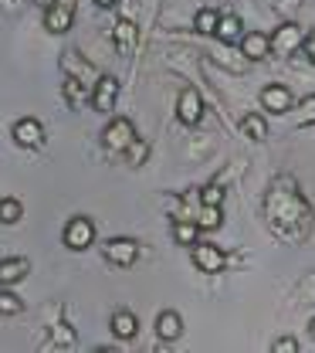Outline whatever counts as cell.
<instances>
[{
	"instance_id": "1",
	"label": "cell",
	"mask_w": 315,
	"mask_h": 353,
	"mask_svg": "<svg viewBox=\"0 0 315 353\" xmlns=\"http://www.w3.org/2000/svg\"><path fill=\"white\" fill-rule=\"evenodd\" d=\"M61 241H65L68 252H89L91 245H95V221L85 218V214H75V218L65 224Z\"/></svg>"
},
{
	"instance_id": "2",
	"label": "cell",
	"mask_w": 315,
	"mask_h": 353,
	"mask_svg": "<svg viewBox=\"0 0 315 353\" xmlns=\"http://www.w3.org/2000/svg\"><path fill=\"white\" fill-rule=\"evenodd\" d=\"M133 143H135V126H133V119H126V116H116L102 130V146L109 153H129Z\"/></svg>"
},
{
	"instance_id": "3",
	"label": "cell",
	"mask_w": 315,
	"mask_h": 353,
	"mask_svg": "<svg viewBox=\"0 0 315 353\" xmlns=\"http://www.w3.org/2000/svg\"><path fill=\"white\" fill-rule=\"evenodd\" d=\"M89 102H91L95 112L109 116V112L116 109V102H119V79H116V75H98V82L91 85Z\"/></svg>"
},
{
	"instance_id": "4",
	"label": "cell",
	"mask_w": 315,
	"mask_h": 353,
	"mask_svg": "<svg viewBox=\"0 0 315 353\" xmlns=\"http://www.w3.org/2000/svg\"><path fill=\"white\" fill-rule=\"evenodd\" d=\"M10 136H14V143H17L21 150H41V146H45V126H41V119H34V116L17 119Z\"/></svg>"
},
{
	"instance_id": "5",
	"label": "cell",
	"mask_w": 315,
	"mask_h": 353,
	"mask_svg": "<svg viewBox=\"0 0 315 353\" xmlns=\"http://www.w3.org/2000/svg\"><path fill=\"white\" fill-rule=\"evenodd\" d=\"M190 259H193V265H197L200 272H207V275L224 272V265H227L224 248H217V245H204V241L190 245Z\"/></svg>"
},
{
	"instance_id": "6",
	"label": "cell",
	"mask_w": 315,
	"mask_h": 353,
	"mask_svg": "<svg viewBox=\"0 0 315 353\" xmlns=\"http://www.w3.org/2000/svg\"><path fill=\"white\" fill-rule=\"evenodd\" d=\"M102 255H105V262L116 265V268H129L139 259V245L133 238H109L102 245Z\"/></svg>"
},
{
	"instance_id": "7",
	"label": "cell",
	"mask_w": 315,
	"mask_h": 353,
	"mask_svg": "<svg viewBox=\"0 0 315 353\" xmlns=\"http://www.w3.org/2000/svg\"><path fill=\"white\" fill-rule=\"evenodd\" d=\"M72 24H75V3L72 0H58V3L45 7V31L65 34V31H72Z\"/></svg>"
},
{
	"instance_id": "8",
	"label": "cell",
	"mask_w": 315,
	"mask_h": 353,
	"mask_svg": "<svg viewBox=\"0 0 315 353\" xmlns=\"http://www.w3.org/2000/svg\"><path fill=\"white\" fill-rule=\"evenodd\" d=\"M302 41H305L302 28L288 21V24H281V28L271 34V51H274L278 58H288V54H295V51L302 48Z\"/></svg>"
},
{
	"instance_id": "9",
	"label": "cell",
	"mask_w": 315,
	"mask_h": 353,
	"mask_svg": "<svg viewBox=\"0 0 315 353\" xmlns=\"http://www.w3.org/2000/svg\"><path fill=\"white\" fill-rule=\"evenodd\" d=\"M292 105H295V99H292L288 85H265L261 88V109H265V112H271V116H288Z\"/></svg>"
},
{
	"instance_id": "10",
	"label": "cell",
	"mask_w": 315,
	"mask_h": 353,
	"mask_svg": "<svg viewBox=\"0 0 315 353\" xmlns=\"http://www.w3.org/2000/svg\"><path fill=\"white\" fill-rule=\"evenodd\" d=\"M177 116H180L183 126H197L204 119V99L197 88H183L180 99H177Z\"/></svg>"
},
{
	"instance_id": "11",
	"label": "cell",
	"mask_w": 315,
	"mask_h": 353,
	"mask_svg": "<svg viewBox=\"0 0 315 353\" xmlns=\"http://www.w3.org/2000/svg\"><path fill=\"white\" fill-rule=\"evenodd\" d=\"M28 275H31V259H24V255H14V259L0 262V285H17Z\"/></svg>"
},
{
	"instance_id": "12",
	"label": "cell",
	"mask_w": 315,
	"mask_h": 353,
	"mask_svg": "<svg viewBox=\"0 0 315 353\" xmlns=\"http://www.w3.org/2000/svg\"><path fill=\"white\" fill-rule=\"evenodd\" d=\"M156 336H160L163 343H173V340L183 336V316L177 309H163V312H160V319H156Z\"/></svg>"
},
{
	"instance_id": "13",
	"label": "cell",
	"mask_w": 315,
	"mask_h": 353,
	"mask_svg": "<svg viewBox=\"0 0 315 353\" xmlns=\"http://www.w3.org/2000/svg\"><path fill=\"white\" fill-rule=\"evenodd\" d=\"M241 54L248 61H261L271 54V38L261 31H251V34H241Z\"/></svg>"
},
{
	"instance_id": "14",
	"label": "cell",
	"mask_w": 315,
	"mask_h": 353,
	"mask_svg": "<svg viewBox=\"0 0 315 353\" xmlns=\"http://www.w3.org/2000/svg\"><path fill=\"white\" fill-rule=\"evenodd\" d=\"M109 330L119 340H133L135 333H139V319H135V312H129V309H116L112 319H109Z\"/></svg>"
},
{
	"instance_id": "15",
	"label": "cell",
	"mask_w": 315,
	"mask_h": 353,
	"mask_svg": "<svg viewBox=\"0 0 315 353\" xmlns=\"http://www.w3.org/2000/svg\"><path fill=\"white\" fill-rule=\"evenodd\" d=\"M61 68H65L68 75H75V79H82V82H85V85H89V88L95 85V82H98V72L91 68L89 61H82V58H78L75 51H68V54L61 58Z\"/></svg>"
},
{
	"instance_id": "16",
	"label": "cell",
	"mask_w": 315,
	"mask_h": 353,
	"mask_svg": "<svg viewBox=\"0 0 315 353\" xmlns=\"http://www.w3.org/2000/svg\"><path fill=\"white\" fill-rule=\"evenodd\" d=\"M112 41H116V51H119V54L133 51L135 48V24L133 21L119 17V21H116V28H112Z\"/></svg>"
},
{
	"instance_id": "17",
	"label": "cell",
	"mask_w": 315,
	"mask_h": 353,
	"mask_svg": "<svg viewBox=\"0 0 315 353\" xmlns=\"http://www.w3.org/2000/svg\"><path fill=\"white\" fill-rule=\"evenodd\" d=\"M61 92H65V99L72 102V109H78V105H85L91 99V88L82 82V79H75V75H68L65 79V85H61Z\"/></svg>"
},
{
	"instance_id": "18",
	"label": "cell",
	"mask_w": 315,
	"mask_h": 353,
	"mask_svg": "<svg viewBox=\"0 0 315 353\" xmlns=\"http://www.w3.org/2000/svg\"><path fill=\"white\" fill-rule=\"evenodd\" d=\"M214 38H221L224 44L241 41V17H237V14H221V21H217V31H214Z\"/></svg>"
},
{
	"instance_id": "19",
	"label": "cell",
	"mask_w": 315,
	"mask_h": 353,
	"mask_svg": "<svg viewBox=\"0 0 315 353\" xmlns=\"http://www.w3.org/2000/svg\"><path fill=\"white\" fill-rule=\"evenodd\" d=\"M173 241H177V245H186V248L197 245V241H200V224H197V221H177V224H173Z\"/></svg>"
},
{
	"instance_id": "20",
	"label": "cell",
	"mask_w": 315,
	"mask_h": 353,
	"mask_svg": "<svg viewBox=\"0 0 315 353\" xmlns=\"http://www.w3.org/2000/svg\"><path fill=\"white\" fill-rule=\"evenodd\" d=\"M241 132H244L248 139H258V143H261V139H268V123H265L258 112H248V116L241 119Z\"/></svg>"
},
{
	"instance_id": "21",
	"label": "cell",
	"mask_w": 315,
	"mask_h": 353,
	"mask_svg": "<svg viewBox=\"0 0 315 353\" xmlns=\"http://www.w3.org/2000/svg\"><path fill=\"white\" fill-rule=\"evenodd\" d=\"M197 224H200V231H217V228L224 224V211H221V204H204V208H200V214H197Z\"/></svg>"
},
{
	"instance_id": "22",
	"label": "cell",
	"mask_w": 315,
	"mask_h": 353,
	"mask_svg": "<svg viewBox=\"0 0 315 353\" xmlns=\"http://www.w3.org/2000/svg\"><path fill=\"white\" fill-rule=\"evenodd\" d=\"M217 21H221V14L214 7H200L197 17H193V31L197 34H214L217 31Z\"/></svg>"
},
{
	"instance_id": "23",
	"label": "cell",
	"mask_w": 315,
	"mask_h": 353,
	"mask_svg": "<svg viewBox=\"0 0 315 353\" xmlns=\"http://www.w3.org/2000/svg\"><path fill=\"white\" fill-rule=\"evenodd\" d=\"M24 218V204L17 197H0V224H17Z\"/></svg>"
},
{
	"instance_id": "24",
	"label": "cell",
	"mask_w": 315,
	"mask_h": 353,
	"mask_svg": "<svg viewBox=\"0 0 315 353\" xmlns=\"http://www.w3.org/2000/svg\"><path fill=\"white\" fill-rule=\"evenodd\" d=\"M24 312V303L10 292V285H0V316H17Z\"/></svg>"
},
{
	"instance_id": "25",
	"label": "cell",
	"mask_w": 315,
	"mask_h": 353,
	"mask_svg": "<svg viewBox=\"0 0 315 353\" xmlns=\"http://www.w3.org/2000/svg\"><path fill=\"white\" fill-rule=\"evenodd\" d=\"M292 109H295V123H298V126H312L315 123V95L302 99V102L292 105Z\"/></svg>"
},
{
	"instance_id": "26",
	"label": "cell",
	"mask_w": 315,
	"mask_h": 353,
	"mask_svg": "<svg viewBox=\"0 0 315 353\" xmlns=\"http://www.w3.org/2000/svg\"><path fill=\"white\" fill-rule=\"evenodd\" d=\"M271 350L274 353H298L302 347H298V340H295V336H278V340L271 343Z\"/></svg>"
},
{
	"instance_id": "27",
	"label": "cell",
	"mask_w": 315,
	"mask_h": 353,
	"mask_svg": "<svg viewBox=\"0 0 315 353\" xmlns=\"http://www.w3.org/2000/svg\"><path fill=\"white\" fill-rule=\"evenodd\" d=\"M221 201H224V190L217 183H210V187L200 190V204H221Z\"/></svg>"
},
{
	"instance_id": "28",
	"label": "cell",
	"mask_w": 315,
	"mask_h": 353,
	"mask_svg": "<svg viewBox=\"0 0 315 353\" xmlns=\"http://www.w3.org/2000/svg\"><path fill=\"white\" fill-rule=\"evenodd\" d=\"M54 347H75V333L68 326H54Z\"/></svg>"
},
{
	"instance_id": "29",
	"label": "cell",
	"mask_w": 315,
	"mask_h": 353,
	"mask_svg": "<svg viewBox=\"0 0 315 353\" xmlns=\"http://www.w3.org/2000/svg\"><path fill=\"white\" fill-rule=\"evenodd\" d=\"M302 51H305V58L315 65V34H309V38L302 41Z\"/></svg>"
},
{
	"instance_id": "30",
	"label": "cell",
	"mask_w": 315,
	"mask_h": 353,
	"mask_svg": "<svg viewBox=\"0 0 315 353\" xmlns=\"http://www.w3.org/2000/svg\"><path fill=\"white\" fill-rule=\"evenodd\" d=\"M95 3H98V7H102V10H112V7H116V3H119V0H95Z\"/></svg>"
},
{
	"instance_id": "31",
	"label": "cell",
	"mask_w": 315,
	"mask_h": 353,
	"mask_svg": "<svg viewBox=\"0 0 315 353\" xmlns=\"http://www.w3.org/2000/svg\"><path fill=\"white\" fill-rule=\"evenodd\" d=\"M298 3H302V0H281V7H288V10H295Z\"/></svg>"
},
{
	"instance_id": "32",
	"label": "cell",
	"mask_w": 315,
	"mask_h": 353,
	"mask_svg": "<svg viewBox=\"0 0 315 353\" xmlns=\"http://www.w3.org/2000/svg\"><path fill=\"white\" fill-rule=\"evenodd\" d=\"M38 7H51V3H58V0H34Z\"/></svg>"
},
{
	"instance_id": "33",
	"label": "cell",
	"mask_w": 315,
	"mask_h": 353,
	"mask_svg": "<svg viewBox=\"0 0 315 353\" xmlns=\"http://www.w3.org/2000/svg\"><path fill=\"white\" fill-rule=\"evenodd\" d=\"M309 333H312V340H315V316H312V323H309Z\"/></svg>"
}]
</instances>
